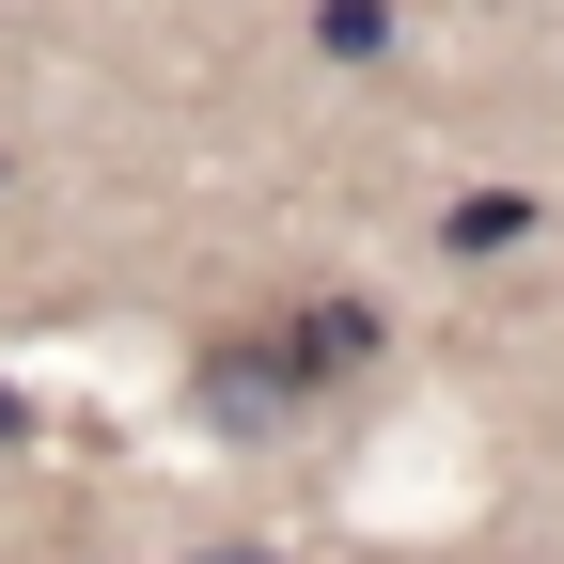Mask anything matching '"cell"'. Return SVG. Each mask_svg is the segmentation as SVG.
<instances>
[{"label": "cell", "mask_w": 564, "mask_h": 564, "mask_svg": "<svg viewBox=\"0 0 564 564\" xmlns=\"http://www.w3.org/2000/svg\"><path fill=\"white\" fill-rule=\"evenodd\" d=\"M17 423H32V408H17V392H0V440H17Z\"/></svg>", "instance_id": "cell-6"}, {"label": "cell", "mask_w": 564, "mask_h": 564, "mask_svg": "<svg viewBox=\"0 0 564 564\" xmlns=\"http://www.w3.org/2000/svg\"><path fill=\"white\" fill-rule=\"evenodd\" d=\"M0 173H17V158H0Z\"/></svg>", "instance_id": "cell-7"}, {"label": "cell", "mask_w": 564, "mask_h": 564, "mask_svg": "<svg viewBox=\"0 0 564 564\" xmlns=\"http://www.w3.org/2000/svg\"><path fill=\"white\" fill-rule=\"evenodd\" d=\"M314 32H329V63H377V32H392V0H329Z\"/></svg>", "instance_id": "cell-4"}, {"label": "cell", "mask_w": 564, "mask_h": 564, "mask_svg": "<svg viewBox=\"0 0 564 564\" xmlns=\"http://www.w3.org/2000/svg\"><path fill=\"white\" fill-rule=\"evenodd\" d=\"M251 329L282 345V377H299V392H345V377H377V299H345V282H299V299H267Z\"/></svg>", "instance_id": "cell-1"}, {"label": "cell", "mask_w": 564, "mask_h": 564, "mask_svg": "<svg viewBox=\"0 0 564 564\" xmlns=\"http://www.w3.org/2000/svg\"><path fill=\"white\" fill-rule=\"evenodd\" d=\"M188 564H282V549H188Z\"/></svg>", "instance_id": "cell-5"}, {"label": "cell", "mask_w": 564, "mask_h": 564, "mask_svg": "<svg viewBox=\"0 0 564 564\" xmlns=\"http://www.w3.org/2000/svg\"><path fill=\"white\" fill-rule=\"evenodd\" d=\"M188 408L220 423V440H267V423H299V377H282L267 329H220V345L188 361Z\"/></svg>", "instance_id": "cell-2"}, {"label": "cell", "mask_w": 564, "mask_h": 564, "mask_svg": "<svg viewBox=\"0 0 564 564\" xmlns=\"http://www.w3.org/2000/svg\"><path fill=\"white\" fill-rule=\"evenodd\" d=\"M440 236H455V251H518V236H533V188H470Z\"/></svg>", "instance_id": "cell-3"}]
</instances>
